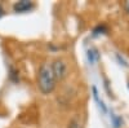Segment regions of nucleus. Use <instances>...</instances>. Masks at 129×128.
<instances>
[{"label":"nucleus","mask_w":129,"mask_h":128,"mask_svg":"<svg viewBox=\"0 0 129 128\" xmlns=\"http://www.w3.org/2000/svg\"><path fill=\"white\" fill-rule=\"evenodd\" d=\"M98 53H97V50L94 49V48H92V49H89L88 50V60H89V62L90 63H94V62H97L98 61Z\"/></svg>","instance_id":"20e7f679"},{"label":"nucleus","mask_w":129,"mask_h":128,"mask_svg":"<svg viewBox=\"0 0 129 128\" xmlns=\"http://www.w3.org/2000/svg\"><path fill=\"white\" fill-rule=\"evenodd\" d=\"M50 69H52V72H53V75H54L57 82L58 80H63L64 78L67 76V65L62 60L53 61V63L50 65Z\"/></svg>","instance_id":"f03ea898"},{"label":"nucleus","mask_w":129,"mask_h":128,"mask_svg":"<svg viewBox=\"0 0 129 128\" xmlns=\"http://www.w3.org/2000/svg\"><path fill=\"white\" fill-rule=\"evenodd\" d=\"M124 9H125V12L129 14V0H126V2L124 3Z\"/></svg>","instance_id":"1a4fd4ad"},{"label":"nucleus","mask_w":129,"mask_h":128,"mask_svg":"<svg viewBox=\"0 0 129 128\" xmlns=\"http://www.w3.org/2000/svg\"><path fill=\"white\" fill-rule=\"evenodd\" d=\"M106 31H107L106 26H103V25H102V26H98V27H95L93 33H94V35H97V34H105Z\"/></svg>","instance_id":"6e6552de"},{"label":"nucleus","mask_w":129,"mask_h":128,"mask_svg":"<svg viewBox=\"0 0 129 128\" xmlns=\"http://www.w3.org/2000/svg\"><path fill=\"white\" fill-rule=\"evenodd\" d=\"M9 78H10V80H13V82H18V71H16L14 67H10Z\"/></svg>","instance_id":"423d86ee"},{"label":"nucleus","mask_w":129,"mask_h":128,"mask_svg":"<svg viewBox=\"0 0 129 128\" xmlns=\"http://www.w3.org/2000/svg\"><path fill=\"white\" fill-rule=\"evenodd\" d=\"M93 96H94V98H95V101L100 104V106L102 108V110L103 111H106V108H105V105H103V102L102 101H100V98H98V92H97V88L95 87H93Z\"/></svg>","instance_id":"0eeeda50"},{"label":"nucleus","mask_w":129,"mask_h":128,"mask_svg":"<svg viewBox=\"0 0 129 128\" xmlns=\"http://www.w3.org/2000/svg\"><path fill=\"white\" fill-rule=\"evenodd\" d=\"M34 8V4L28 0H21V2H17L14 5H13V9L14 12L17 13H23V12H28L30 9Z\"/></svg>","instance_id":"7ed1b4c3"},{"label":"nucleus","mask_w":129,"mask_h":128,"mask_svg":"<svg viewBox=\"0 0 129 128\" xmlns=\"http://www.w3.org/2000/svg\"><path fill=\"white\" fill-rule=\"evenodd\" d=\"M56 78L52 72L50 65L43 63L38 71V88L43 94H49L56 88Z\"/></svg>","instance_id":"f257e3e1"},{"label":"nucleus","mask_w":129,"mask_h":128,"mask_svg":"<svg viewBox=\"0 0 129 128\" xmlns=\"http://www.w3.org/2000/svg\"><path fill=\"white\" fill-rule=\"evenodd\" d=\"M67 128H81V122H80V118H79L78 115L74 116V118L69 122Z\"/></svg>","instance_id":"39448f33"}]
</instances>
